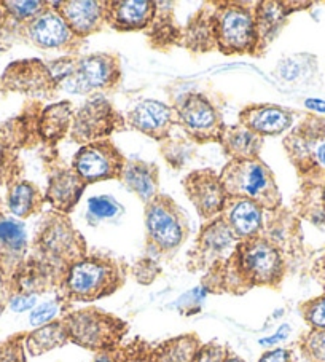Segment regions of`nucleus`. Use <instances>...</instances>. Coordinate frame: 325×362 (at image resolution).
I'll list each match as a JSON object with an SVG mask.
<instances>
[{"label":"nucleus","instance_id":"1","mask_svg":"<svg viewBox=\"0 0 325 362\" xmlns=\"http://www.w3.org/2000/svg\"><path fill=\"white\" fill-rule=\"evenodd\" d=\"M283 252L264 236L242 240L230 257L212 267L203 278V287L214 294L241 296L254 287L276 289L285 276Z\"/></svg>","mask_w":325,"mask_h":362},{"label":"nucleus","instance_id":"2","mask_svg":"<svg viewBox=\"0 0 325 362\" xmlns=\"http://www.w3.org/2000/svg\"><path fill=\"white\" fill-rule=\"evenodd\" d=\"M124 279L126 276L122 265L114 259L86 255L69 267L59 287V298L66 305L72 302H95L117 292L124 284Z\"/></svg>","mask_w":325,"mask_h":362},{"label":"nucleus","instance_id":"3","mask_svg":"<svg viewBox=\"0 0 325 362\" xmlns=\"http://www.w3.org/2000/svg\"><path fill=\"white\" fill-rule=\"evenodd\" d=\"M61 321L66 326L69 341L95 353L120 346L128 332V324L123 320L95 307L71 311Z\"/></svg>","mask_w":325,"mask_h":362},{"label":"nucleus","instance_id":"4","mask_svg":"<svg viewBox=\"0 0 325 362\" xmlns=\"http://www.w3.org/2000/svg\"><path fill=\"white\" fill-rule=\"evenodd\" d=\"M220 182L230 198L252 199L271 212L280 204V193L273 173L259 158L231 160L223 168Z\"/></svg>","mask_w":325,"mask_h":362},{"label":"nucleus","instance_id":"5","mask_svg":"<svg viewBox=\"0 0 325 362\" xmlns=\"http://www.w3.org/2000/svg\"><path fill=\"white\" fill-rule=\"evenodd\" d=\"M284 146L302 176L317 179L325 173V118L306 115L285 137Z\"/></svg>","mask_w":325,"mask_h":362},{"label":"nucleus","instance_id":"6","mask_svg":"<svg viewBox=\"0 0 325 362\" xmlns=\"http://www.w3.org/2000/svg\"><path fill=\"white\" fill-rule=\"evenodd\" d=\"M212 30L218 48L223 53H252L259 45L255 16L242 5L227 4L212 18Z\"/></svg>","mask_w":325,"mask_h":362},{"label":"nucleus","instance_id":"7","mask_svg":"<svg viewBox=\"0 0 325 362\" xmlns=\"http://www.w3.org/2000/svg\"><path fill=\"white\" fill-rule=\"evenodd\" d=\"M146 226L150 247L160 254L174 252L187 236L182 212L167 197H155L147 203Z\"/></svg>","mask_w":325,"mask_h":362},{"label":"nucleus","instance_id":"8","mask_svg":"<svg viewBox=\"0 0 325 362\" xmlns=\"http://www.w3.org/2000/svg\"><path fill=\"white\" fill-rule=\"evenodd\" d=\"M39 247L43 255L40 262L58 274L61 283L64 281L69 267L86 257L85 241L71 227L69 221L62 219L47 226L45 232L42 233L39 240Z\"/></svg>","mask_w":325,"mask_h":362},{"label":"nucleus","instance_id":"9","mask_svg":"<svg viewBox=\"0 0 325 362\" xmlns=\"http://www.w3.org/2000/svg\"><path fill=\"white\" fill-rule=\"evenodd\" d=\"M237 245L240 238L230 228L225 217H218L199 232L196 245L189 255V270L193 273L209 272L212 267L227 260Z\"/></svg>","mask_w":325,"mask_h":362},{"label":"nucleus","instance_id":"10","mask_svg":"<svg viewBox=\"0 0 325 362\" xmlns=\"http://www.w3.org/2000/svg\"><path fill=\"white\" fill-rule=\"evenodd\" d=\"M123 168V157L109 141L86 144L73 158V171L85 184L122 177Z\"/></svg>","mask_w":325,"mask_h":362},{"label":"nucleus","instance_id":"11","mask_svg":"<svg viewBox=\"0 0 325 362\" xmlns=\"http://www.w3.org/2000/svg\"><path fill=\"white\" fill-rule=\"evenodd\" d=\"M179 122L182 123L189 136L199 142L220 141L223 123L218 112L208 99L201 95L182 96L177 104Z\"/></svg>","mask_w":325,"mask_h":362},{"label":"nucleus","instance_id":"12","mask_svg":"<svg viewBox=\"0 0 325 362\" xmlns=\"http://www.w3.org/2000/svg\"><path fill=\"white\" fill-rule=\"evenodd\" d=\"M118 76H120V67L114 56L91 54L75 64L72 76L66 80V85H72L69 90L75 93H90L114 85Z\"/></svg>","mask_w":325,"mask_h":362},{"label":"nucleus","instance_id":"13","mask_svg":"<svg viewBox=\"0 0 325 362\" xmlns=\"http://www.w3.org/2000/svg\"><path fill=\"white\" fill-rule=\"evenodd\" d=\"M185 192L203 219H212L223 212L228 199L220 176L211 170L191 173L185 180Z\"/></svg>","mask_w":325,"mask_h":362},{"label":"nucleus","instance_id":"14","mask_svg":"<svg viewBox=\"0 0 325 362\" xmlns=\"http://www.w3.org/2000/svg\"><path fill=\"white\" fill-rule=\"evenodd\" d=\"M114 117V109L105 99H91L75 114L72 137L77 142H96L115 129Z\"/></svg>","mask_w":325,"mask_h":362},{"label":"nucleus","instance_id":"15","mask_svg":"<svg viewBox=\"0 0 325 362\" xmlns=\"http://www.w3.org/2000/svg\"><path fill=\"white\" fill-rule=\"evenodd\" d=\"M240 122L259 136H278L292 127L293 114L279 105L260 104L244 109Z\"/></svg>","mask_w":325,"mask_h":362},{"label":"nucleus","instance_id":"16","mask_svg":"<svg viewBox=\"0 0 325 362\" xmlns=\"http://www.w3.org/2000/svg\"><path fill=\"white\" fill-rule=\"evenodd\" d=\"M261 211H264V208L252 202V199L230 197L223 208V212L227 214L225 221H227L230 228L233 230V233L240 238V241L259 236L261 226H264Z\"/></svg>","mask_w":325,"mask_h":362},{"label":"nucleus","instance_id":"17","mask_svg":"<svg viewBox=\"0 0 325 362\" xmlns=\"http://www.w3.org/2000/svg\"><path fill=\"white\" fill-rule=\"evenodd\" d=\"M128 122L141 133L161 139L167 136L172 124V110L155 99H143L129 112Z\"/></svg>","mask_w":325,"mask_h":362},{"label":"nucleus","instance_id":"18","mask_svg":"<svg viewBox=\"0 0 325 362\" xmlns=\"http://www.w3.org/2000/svg\"><path fill=\"white\" fill-rule=\"evenodd\" d=\"M58 5V13L67 23L69 29L75 35H90L101 29L105 21V4L99 2H61Z\"/></svg>","mask_w":325,"mask_h":362},{"label":"nucleus","instance_id":"19","mask_svg":"<svg viewBox=\"0 0 325 362\" xmlns=\"http://www.w3.org/2000/svg\"><path fill=\"white\" fill-rule=\"evenodd\" d=\"M29 35L40 48H61L73 39L72 30L58 11H45L30 23Z\"/></svg>","mask_w":325,"mask_h":362},{"label":"nucleus","instance_id":"20","mask_svg":"<svg viewBox=\"0 0 325 362\" xmlns=\"http://www.w3.org/2000/svg\"><path fill=\"white\" fill-rule=\"evenodd\" d=\"M105 8V21L110 26L120 30L142 29L152 21L155 13L153 2H142V0H129V2H114Z\"/></svg>","mask_w":325,"mask_h":362},{"label":"nucleus","instance_id":"21","mask_svg":"<svg viewBox=\"0 0 325 362\" xmlns=\"http://www.w3.org/2000/svg\"><path fill=\"white\" fill-rule=\"evenodd\" d=\"M203 343L196 334H184L160 343L148 351L134 358V362H191Z\"/></svg>","mask_w":325,"mask_h":362},{"label":"nucleus","instance_id":"22","mask_svg":"<svg viewBox=\"0 0 325 362\" xmlns=\"http://www.w3.org/2000/svg\"><path fill=\"white\" fill-rule=\"evenodd\" d=\"M220 142L231 160H257L264 139L242 124L225 127Z\"/></svg>","mask_w":325,"mask_h":362},{"label":"nucleus","instance_id":"23","mask_svg":"<svg viewBox=\"0 0 325 362\" xmlns=\"http://www.w3.org/2000/svg\"><path fill=\"white\" fill-rule=\"evenodd\" d=\"M83 187L85 182L75 174V171H61L49 179L47 198L56 209L69 212L77 204Z\"/></svg>","mask_w":325,"mask_h":362},{"label":"nucleus","instance_id":"24","mask_svg":"<svg viewBox=\"0 0 325 362\" xmlns=\"http://www.w3.org/2000/svg\"><path fill=\"white\" fill-rule=\"evenodd\" d=\"M122 177L128 189L137 193L143 202H152L158 189V170L146 161H128L124 163Z\"/></svg>","mask_w":325,"mask_h":362},{"label":"nucleus","instance_id":"25","mask_svg":"<svg viewBox=\"0 0 325 362\" xmlns=\"http://www.w3.org/2000/svg\"><path fill=\"white\" fill-rule=\"evenodd\" d=\"M69 341V335L64 322L61 320L52 321L45 326L37 327L32 332L26 334L24 346L30 356H42L48 351H53L56 348L66 346Z\"/></svg>","mask_w":325,"mask_h":362},{"label":"nucleus","instance_id":"26","mask_svg":"<svg viewBox=\"0 0 325 362\" xmlns=\"http://www.w3.org/2000/svg\"><path fill=\"white\" fill-rule=\"evenodd\" d=\"M287 13H289V10L284 8V4L265 2L259 5V8L254 13L259 45H266L279 33L280 26L285 21Z\"/></svg>","mask_w":325,"mask_h":362},{"label":"nucleus","instance_id":"27","mask_svg":"<svg viewBox=\"0 0 325 362\" xmlns=\"http://www.w3.org/2000/svg\"><path fill=\"white\" fill-rule=\"evenodd\" d=\"M72 120V110L71 104L62 103L48 107L45 114L42 117L40 122V131L43 137L48 141H58L64 136L69 123Z\"/></svg>","mask_w":325,"mask_h":362},{"label":"nucleus","instance_id":"28","mask_svg":"<svg viewBox=\"0 0 325 362\" xmlns=\"http://www.w3.org/2000/svg\"><path fill=\"white\" fill-rule=\"evenodd\" d=\"M37 202H39V193L30 184L23 182L11 189L8 204L13 214L28 217L37 208Z\"/></svg>","mask_w":325,"mask_h":362},{"label":"nucleus","instance_id":"29","mask_svg":"<svg viewBox=\"0 0 325 362\" xmlns=\"http://www.w3.org/2000/svg\"><path fill=\"white\" fill-rule=\"evenodd\" d=\"M298 349L306 362H325V329H309L298 339Z\"/></svg>","mask_w":325,"mask_h":362},{"label":"nucleus","instance_id":"30","mask_svg":"<svg viewBox=\"0 0 325 362\" xmlns=\"http://www.w3.org/2000/svg\"><path fill=\"white\" fill-rule=\"evenodd\" d=\"M298 310L309 329H325V294L300 303Z\"/></svg>","mask_w":325,"mask_h":362},{"label":"nucleus","instance_id":"31","mask_svg":"<svg viewBox=\"0 0 325 362\" xmlns=\"http://www.w3.org/2000/svg\"><path fill=\"white\" fill-rule=\"evenodd\" d=\"M26 334H20L0 343V362H26Z\"/></svg>","mask_w":325,"mask_h":362},{"label":"nucleus","instance_id":"32","mask_svg":"<svg viewBox=\"0 0 325 362\" xmlns=\"http://www.w3.org/2000/svg\"><path fill=\"white\" fill-rule=\"evenodd\" d=\"M230 349L217 341L204 343L198 348L191 362H227Z\"/></svg>","mask_w":325,"mask_h":362},{"label":"nucleus","instance_id":"33","mask_svg":"<svg viewBox=\"0 0 325 362\" xmlns=\"http://www.w3.org/2000/svg\"><path fill=\"white\" fill-rule=\"evenodd\" d=\"M62 307V300L58 298V300H52V302H45L42 303L40 307H37L32 313H30L29 321L32 326L40 327L45 326V324L52 322L54 320V316L58 315L59 308Z\"/></svg>","mask_w":325,"mask_h":362},{"label":"nucleus","instance_id":"34","mask_svg":"<svg viewBox=\"0 0 325 362\" xmlns=\"http://www.w3.org/2000/svg\"><path fill=\"white\" fill-rule=\"evenodd\" d=\"M88 208L91 214L99 217V219H109V217L117 216V212L120 211V206L117 204L115 199L109 197L90 198Z\"/></svg>","mask_w":325,"mask_h":362},{"label":"nucleus","instance_id":"35","mask_svg":"<svg viewBox=\"0 0 325 362\" xmlns=\"http://www.w3.org/2000/svg\"><path fill=\"white\" fill-rule=\"evenodd\" d=\"M0 241L13 247H20L24 243V228L20 223L11 221L0 222Z\"/></svg>","mask_w":325,"mask_h":362},{"label":"nucleus","instance_id":"36","mask_svg":"<svg viewBox=\"0 0 325 362\" xmlns=\"http://www.w3.org/2000/svg\"><path fill=\"white\" fill-rule=\"evenodd\" d=\"M134 278L139 281L142 284H150L153 283L155 278L160 274V267L156 265V262H153L152 259H146L141 260L139 264L134 267Z\"/></svg>","mask_w":325,"mask_h":362},{"label":"nucleus","instance_id":"37","mask_svg":"<svg viewBox=\"0 0 325 362\" xmlns=\"http://www.w3.org/2000/svg\"><path fill=\"white\" fill-rule=\"evenodd\" d=\"M47 4L43 2H5V7H8L11 13L18 18H29L34 15L43 13V7Z\"/></svg>","mask_w":325,"mask_h":362},{"label":"nucleus","instance_id":"38","mask_svg":"<svg viewBox=\"0 0 325 362\" xmlns=\"http://www.w3.org/2000/svg\"><path fill=\"white\" fill-rule=\"evenodd\" d=\"M133 358L126 348L122 345L112 349H105V351H99L95 354L93 362H131Z\"/></svg>","mask_w":325,"mask_h":362},{"label":"nucleus","instance_id":"39","mask_svg":"<svg viewBox=\"0 0 325 362\" xmlns=\"http://www.w3.org/2000/svg\"><path fill=\"white\" fill-rule=\"evenodd\" d=\"M259 362H295L293 353L287 348H274L261 354Z\"/></svg>","mask_w":325,"mask_h":362},{"label":"nucleus","instance_id":"40","mask_svg":"<svg viewBox=\"0 0 325 362\" xmlns=\"http://www.w3.org/2000/svg\"><path fill=\"white\" fill-rule=\"evenodd\" d=\"M37 303V296H26V294H16L11 297L10 300V308L16 311V313H21V311H28L34 308Z\"/></svg>","mask_w":325,"mask_h":362},{"label":"nucleus","instance_id":"41","mask_svg":"<svg viewBox=\"0 0 325 362\" xmlns=\"http://www.w3.org/2000/svg\"><path fill=\"white\" fill-rule=\"evenodd\" d=\"M311 274L317 281V284L322 287L325 294V252L314 262V265L311 268Z\"/></svg>","mask_w":325,"mask_h":362},{"label":"nucleus","instance_id":"42","mask_svg":"<svg viewBox=\"0 0 325 362\" xmlns=\"http://www.w3.org/2000/svg\"><path fill=\"white\" fill-rule=\"evenodd\" d=\"M290 334V327L289 326H280L279 327V330L274 335H271V337H268V339H264V340H260V345H266V346H273V345H276V343H279V341H283V340H285L287 339V335Z\"/></svg>","mask_w":325,"mask_h":362},{"label":"nucleus","instance_id":"43","mask_svg":"<svg viewBox=\"0 0 325 362\" xmlns=\"http://www.w3.org/2000/svg\"><path fill=\"white\" fill-rule=\"evenodd\" d=\"M305 105L309 110L321 112V114H325V101H322V99H306Z\"/></svg>","mask_w":325,"mask_h":362},{"label":"nucleus","instance_id":"44","mask_svg":"<svg viewBox=\"0 0 325 362\" xmlns=\"http://www.w3.org/2000/svg\"><path fill=\"white\" fill-rule=\"evenodd\" d=\"M227 362H246V361H244L242 358H240V356H237V354H235L233 351H230Z\"/></svg>","mask_w":325,"mask_h":362},{"label":"nucleus","instance_id":"45","mask_svg":"<svg viewBox=\"0 0 325 362\" xmlns=\"http://www.w3.org/2000/svg\"><path fill=\"white\" fill-rule=\"evenodd\" d=\"M321 206H322V209L325 212V180H324L322 187H321Z\"/></svg>","mask_w":325,"mask_h":362},{"label":"nucleus","instance_id":"46","mask_svg":"<svg viewBox=\"0 0 325 362\" xmlns=\"http://www.w3.org/2000/svg\"><path fill=\"white\" fill-rule=\"evenodd\" d=\"M0 18H2V10H0Z\"/></svg>","mask_w":325,"mask_h":362}]
</instances>
